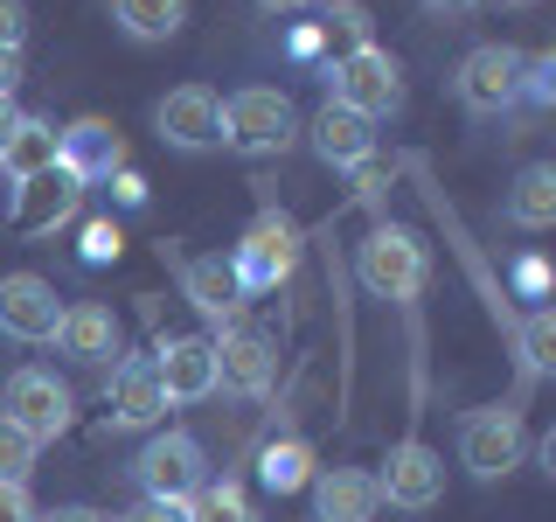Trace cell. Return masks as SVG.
<instances>
[{
    "mask_svg": "<svg viewBox=\"0 0 556 522\" xmlns=\"http://www.w3.org/2000/svg\"><path fill=\"white\" fill-rule=\"evenodd\" d=\"M355 278L369 286V300L410 307L417 293L431 286V251H425V237L404 231V223H376V231L362 237V251H355Z\"/></svg>",
    "mask_w": 556,
    "mask_h": 522,
    "instance_id": "obj_1",
    "label": "cell"
},
{
    "mask_svg": "<svg viewBox=\"0 0 556 522\" xmlns=\"http://www.w3.org/2000/svg\"><path fill=\"white\" fill-rule=\"evenodd\" d=\"M327 98L348 104V112H362L369 126L376 119H396L404 112V63H396L382 42L341 49V57L327 63Z\"/></svg>",
    "mask_w": 556,
    "mask_h": 522,
    "instance_id": "obj_2",
    "label": "cell"
},
{
    "mask_svg": "<svg viewBox=\"0 0 556 522\" xmlns=\"http://www.w3.org/2000/svg\"><path fill=\"white\" fill-rule=\"evenodd\" d=\"M292 139H300V112L278 84H243L237 98H223V147L265 161V153H286Z\"/></svg>",
    "mask_w": 556,
    "mask_h": 522,
    "instance_id": "obj_3",
    "label": "cell"
},
{
    "mask_svg": "<svg viewBox=\"0 0 556 522\" xmlns=\"http://www.w3.org/2000/svg\"><path fill=\"white\" fill-rule=\"evenodd\" d=\"M452 98H459L473 119H501V112H515V98H521V49H508V42H480V49H466L459 70H452Z\"/></svg>",
    "mask_w": 556,
    "mask_h": 522,
    "instance_id": "obj_4",
    "label": "cell"
},
{
    "mask_svg": "<svg viewBox=\"0 0 556 522\" xmlns=\"http://www.w3.org/2000/svg\"><path fill=\"white\" fill-rule=\"evenodd\" d=\"M132 481H139V495H153V501H188L208 481L202 439L195 432H153L132 460Z\"/></svg>",
    "mask_w": 556,
    "mask_h": 522,
    "instance_id": "obj_5",
    "label": "cell"
},
{
    "mask_svg": "<svg viewBox=\"0 0 556 522\" xmlns=\"http://www.w3.org/2000/svg\"><path fill=\"white\" fill-rule=\"evenodd\" d=\"M459 467L473 481H501L521 467V411L515 405H480L459 418Z\"/></svg>",
    "mask_w": 556,
    "mask_h": 522,
    "instance_id": "obj_6",
    "label": "cell"
},
{
    "mask_svg": "<svg viewBox=\"0 0 556 522\" xmlns=\"http://www.w3.org/2000/svg\"><path fill=\"white\" fill-rule=\"evenodd\" d=\"M0 411H8L14 425L28 432V439L49 446V439H63V432H70V411H77V397H70V383H63L56 370H35V362H28V370L8 376V397H0Z\"/></svg>",
    "mask_w": 556,
    "mask_h": 522,
    "instance_id": "obj_7",
    "label": "cell"
},
{
    "mask_svg": "<svg viewBox=\"0 0 556 522\" xmlns=\"http://www.w3.org/2000/svg\"><path fill=\"white\" fill-rule=\"evenodd\" d=\"M292 265H300V237H292V223H286V216H257L251 231L237 237V251H230V272H237L243 300H251V293L286 286Z\"/></svg>",
    "mask_w": 556,
    "mask_h": 522,
    "instance_id": "obj_8",
    "label": "cell"
},
{
    "mask_svg": "<svg viewBox=\"0 0 556 522\" xmlns=\"http://www.w3.org/2000/svg\"><path fill=\"white\" fill-rule=\"evenodd\" d=\"M153 133H161L174 153H216L223 147V98L208 91V84H174V91L153 104Z\"/></svg>",
    "mask_w": 556,
    "mask_h": 522,
    "instance_id": "obj_9",
    "label": "cell"
},
{
    "mask_svg": "<svg viewBox=\"0 0 556 522\" xmlns=\"http://www.w3.org/2000/svg\"><path fill=\"white\" fill-rule=\"evenodd\" d=\"M376 495H382V509L425 515L431 501L445 495V460H439V452H431L425 439H404V446H390V460L376 467Z\"/></svg>",
    "mask_w": 556,
    "mask_h": 522,
    "instance_id": "obj_10",
    "label": "cell"
},
{
    "mask_svg": "<svg viewBox=\"0 0 556 522\" xmlns=\"http://www.w3.org/2000/svg\"><path fill=\"white\" fill-rule=\"evenodd\" d=\"M208 348H216V390H230V397H265L271 383H278V341L265 335V327L230 321Z\"/></svg>",
    "mask_w": 556,
    "mask_h": 522,
    "instance_id": "obj_11",
    "label": "cell"
},
{
    "mask_svg": "<svg viewBox=\"0 0 556 522\" xmlns=\"http://www.w3.org/2000/svg\"><path fill=\"white\" fill-rule=\"evenodd\" d=\"M56 321H63V300L42 272H8L0 278V335L22 341V348H42L56 341Z\"/></svg>",
    "mask_w": 556,
    "mask_h": 522,
    "instance_id": "obj_12",
    "label": "cell"
},
{
    "mask_svg": "<svg viewBox=\"0 0 556 522\" xmlns=\"http://www.w3.org/2000/svg\"><path fill=\"white\" fill-rule=\"evenodd\" d=\"M56 167L77 188L112 182V174L126 167V139H118L112 119H70V126H56Z\"/></svg>",
    "mask_w": 556,
    "mask_h": 522,
    "instance_id": "obj_13",
    "label": "cell"
},
{
    "mask_svg": "<svg viewBox=\"0 0 556 522\" xmlns=\"http://www.w3.org/2000/svg\"><path fill=\"white\" fill-rule=\"evenodd\" d=\"M104 405H112L118 432H153V425H161V418H167V390H161L153 356H118L112 383H104Z\"/></svg>",
    "mask_w": 556,
    "mask_h": 522,
    "instance_id": "obj_14",
    "label": "cell"
},
{
    "mask_svg": "<svg viewBox=\"0 0 556 522\" xmlns=\"http://www.w3.org/2000/svg\"><path fill=\"white\" fill-rule=\"evenodd\" d=\"M77 202H84V188L70 182L63 167H49V174H35V182L14 188V209H8V223L22 237H56L70 216H77Z\"/></svg>",
    "mask_w": 556,
    "mask_h": 522,
    "instance_id": "obj_15",
    "label": "cell"
},
{
    "mask_svg": "<svg viewBox=\"0 0 556 522\" xmlns=\"http://www.w3.org/2000/svg\"><path fill=\"white\" fill-rule=\"evenodd\" d=\"M153 370H161L167 405H202V397H216V348H208V335L161 341L153 348Z\"/></svg>",
    "mask_w": 556,
    "mask_h": 522,
    "instance_id": "obj_16",
    "label": "cell"
},
{
    "mask_svg": "<svg viewBox=\"0 0 556 522\" xmlns=\"http://www.w3.org/2000/svg\"><path fill=\"white\" fill-rule=\"evenodd\" d=\"M313 522H376L382 495L369 467H313Z\"/></svg>",
    "mask_w": 556,
    "mask_h": 522,
    "instance_id": "obj_17",
    "label": "cell"
},
{
    "mask_svg": "<svg viewBox=\"0 0 556 522\" xmlns=\"http://www.w3.org/2000/svg\"><path fill=\"white\" fill-rule=\"evenodd\" d=\"M306 139H313V153H320L327 167H362V161L376 153V126H369L362 112H348V104H334V98L313 112Z\"/></svg>",
    "mask_w": 556,
    "mask_h": 522,
    "instance_id": "obj_18",
    "label": "cell"
},
{
    "mask_svg": "<svg viewBox=\"0 0 556 522\" xmlns=\"http://www.w3.org/2000/svg\"><path fill=\"white\" fill-rule=\"evenodd\" d=\"M56 356H70V362H112V356H118V321H112V307H98V300L63 307V321H56Z\"/></svg>",
    "mask_w": 556,
    "mask_h": 522,
    "instance_id": "obj_19",
    "label": "cell"
},
{
    "mask_svg": "<svg viewBox=\"0 0 556 522\" xmlns=\"http://www.w3.org/2000/svg\"><path fill=\"white\" fill-rule=\"evenodd\" d=\"M181 293L195 300V313H208V321H237V313H243V286H237V272H230L223 251L188 258V265H181Z\"/></svg>",
    "mask_w": 556,
    "mask_h": 522,
    "instance_id": "obj_20",
    "label": "cell"
},
{
    "mask_svg": "<svg viewBox=\"0 0 556 522\" xmlns=\"http://www.w3.org/2000/svg\"><path fill=\"white\" fill-rule=\"evenodd\" d=\"M49 167H56V119L22 112V119H14V133L0 139V174L22 188V182H35V174H49Z\"/></svg>",
    "mask_w": 556,
    "mask_h": 522,
    "instance_id": "obj_21",
    "label": "cell"
},
{
    "mask_svg": "<svg viewBox=\"0 0 556 522\" xmlns=\"http://www.w3.org/2000/svg\"><path fill=\"white\" fill-rule=\"evenodd\" d=\"M508 223H515V231H549V223H556V167H549V161H535V167L515 174V188H508Z\"/></svg>",
    "mask_w": 556,
    "mask_h": 522,
    "instance_id": "obj_22",
    "label": "cell"
},
{
    "mask_svg": "<svg viewBox=\"0 0 556 522\" xmlns=\"http://www.w3.org/2000/svg\"><path fill=\"white\" fill-rule=\"evenodd\" d=\"M112 22L132 42H174L188 22V0H112Z\"/></svg>",
    "mask_w": 556,
    "mask_h": 522,
    "instance_id": "obj_23",
    "label": "cell"
},
{
    "mask_svg": "<svg viewBox=\"0 0 556 522\" xmlns=\"http://www.w3.org/2000/svg\"><path fill=\"white\" fill-rule=\"evenodd\" d=\"M257 481H265L271 495H300V487L313 481V446L306 439H271L265 452H257Z\"/></svg>",
    "mask_w": 556,
    "mask_h": 522,
    "instance_id": "obj_24",
    "label": "cell"
},
{
    "mask_svg": "<svg viewBox=\"0 0 556 522\" xmlns=\"http://www.w3.org/2000/svg\"><path fill=\"white\" fill-rule=\"evenodd\" d=\"M188 522H257L251 495H243V481H202L195 495H188Z\"/></svg>",
    "mask_w": 556,
    "mask_h": 522,
    "instance_id": "obj_25",
    "label": "cell"
},
{
    "mask_svg": "<svg viewBox=\"0 0 556 522\" xmlns=\"http://www.w3.org/2000/svg\"><path fill=\"white\" fill-rule=\"evenodd\" d=\"M35 460H42V439H28V432L0 411V481H8V487H28Z\"/></svg>",
    "mask_w": 556,
    "mask_h": 522,
    "instance_id": "obj_26",
    "label": "cell"
},
{
    "mask_svg": "<svg viewBox=\"0 0 556 522\" xmlns=\"http://www.w3.org/2000/svg\"><path fill=\"white\" fill-rule=\"evenodd\" d=\"M521 362H529V376L556 370V313H549V300L529 307V321H521Z\"/></svg>",
    "mask_w": 556,
    "mask_h": 522,
    "instance_id": "obj_27",
    "label": "cell"
},
{
    "mask_svg": "<svg viewBox=\"0 0 556 522\" xmlns=\"http://www.w3.org/2000/svg\"><path fill=\"white\" fill-rule=\"evenodd\" d=\"M341 35V49H362L369 42V8L362 0H320V42H334Z\"/></svg>",
    "mask_w": 556,
    "mask_h": 522,
    "instance_id": "obj_28",
    "label": "cell"
},
{
    "mask_svg": "<svg viewBox=\"0 0 556 522\" xmlns=\"http://www.w3.org/2000/svg\"><path fill=\"white\" fill-rule=\"evenodd\" d=\"M549 98H556V57H549V49H535V57H521V98L515 104L549 112Z\"/></svg>",
    "mask_w": 556,
    "mask_h": 522,
    "instance_id": "obj_29",
    "label": "cell"
},
{
    "mask_svg": "<svg viewBox=\"0 0 556 522\" xmlns=\"http://www.w3.org/2000/svg\"><path fill=\"white\" fill-rule=\"evenodd\" d=\"M118 251H126L118 223H84V265H112Z\"/></svg>",
    "mask_w": 556,
    "mask_h": 522,
    "instance_id": "obj_30",
    "label": "cell"
},
{
    "mask_svg": "<svg viewBox=\"0 0 556 522\" xmlns=\"http://www.w3.org/2000/svg\"><path fill=\"white\" fill-rule=\"evenodd\" d=\"M28 42V0H0V49Z\"/></svg>",
    "mask_w": 556,
    "mask_h": 522,
    "instance_id": "obj_31",
    "label": "cell"
},
{
    "mask_svg": "<svg viewBox=\"0 0 556 522\" xmlns=\"http://www.w3.org/2000/svg\"><path fill=\"white\" fill-rule=\"evenodd\" d=\"M126 522H188V501H153V495H139V509Z\"/></svg>",
    "mask_w": 556,
    "mask_h": 522,
    "instance_id": "obj_32",
    "label": "cell"
},
{
    "mask_svg": "<svg viewBox=\"0 0 556 522\" xmlns=\"http://www.w3.org/2000/svg\"><path fill=\"white\" fill-rule=\"evenodd\" d=\"M515 286L529 293L535 307H543V293H549V265H543V258H521V265H515Z\"/></svg>",
    "mask_w": 556,
    "mask_h": 522,
    "instance_id": "obj_33",
    "label": "cell"
},
{
    "mask_svg": "<svg viewBox=\"0 0 556 522\" xmlns=\"http://www.w3.org/2000/svg\"><path fill=\"white\" fill-rule=\"evenodd\" d=\"M0 522H35V509H28V487H8V481H0Z\"/></svg>",
    "mask_w": 556,
    "mask_h": 522,
    "instance_id": "obj_34",
    "label": "cell"
},
{
    "mask_svg": "<svg viewBox=\"0 0 556 522\" xmlns=\"http://www.w3.org/2000/svg\"><path fill=\"white\" fill-rule=\"evenodd\" d=\"M425 14H439V22H466V14H480L486 0H417Z\"/></svg>",
    "mask_w": 556,
    "mask_h": 522,
    "instance_id": "obj_35",
    "label": "cell"
},
{
    "mask_svg": "<svg viewBox=\"0 0 556 522\" xmlns=\"http://www.w3.org/2000/svg\"><path fill=\"white\" fill-rule=\"evenodd\" d=\"M22 91V49H0V98Z\"/></svg>",
    "mask_w": 556,
    "mask_h": 522,
    "instance_id": "obj_36",
    "label": "cell"
},
{
    "mask_svg": "<svg viewBox=\"0 0 556 522\" xmlns=\"http://www.w3.org/2000/svg\"><path fill=\"white\" fill-rule=\"evenodd\" d=\"M112 188H118V202H126V209H139V202H147V182H139L132 167H118V174H112Z\"/></svg>",
    "mask_w": 556,
    "mask_h": 522,
    "instance_id": "obj_37",
    "label": "cell"
},
{
    "mask_svg": "<svg viewBox=\"0 0 556 522\" xmlns=\"http://www.w3.org/2000/svg\"><path fill=\"white\" fill-rule=\"evenodd\" d=\"M35 522H104V515L84 509V501H70V509H49V515H35Z\"/></svg>",
    "mask_w": 556,
    "mask_h": 522,
    "instance_id": "obj_38",
    "label": "cell"
},
{
    "mask_svg": "<svg viewBox=\"0 0 556 522\" xmlns=\"http://www.w3.org/2000/svg\"><path fill=\"white\" fill-rule=\"evenodd\" d=\"M257 14H300V8H320V0H251Z\"/></svg>",
    "mask_w": 556,
    "mask_h": 522,
    "instance_id": "obj_39",
    "label": "cell"
},
{
    "mask_svg": "<svg viewBox=\"0 0 556 522\" xmlns=\"http://www.w3.org/2000/svg\"><path fill=\"white\" fill-rule=\"evenodd\" d=\"M292 57H320V28H292Z\"/></svg>",
    "mask_w": 556,
    "mask_h": 522,
    "instance_id": "obj_40",
    "label": "cell"
},
{
    "mask_svg": "<svg viewBox=\"0 0 556 522\" xmlns=\"http://www.w3.org/2000/svg\"><path fill=\"white\" fill-rule=\"evenodd\" d=\"M14 119H22V112H14V98H0V139L14 133Z\"/></svg>",
    "mask_w": 556,
    "mask_h": 522,
    "instance_id": "obj_41",
    "label": "cell"
},
{
    "mask_svg": "<svg viewBox=\"0 0 556 522\" xmlns=\"http://www.w3.org/2000/svg\"><path fill=\"white\" fill-rule=\"evenodd\" d=\"M501 8H535V0H501Z\"/></svg>",
    "mask_w": 556,
    "mask_h": 522,
    "instance_id": "obj_42",
    "label": "cell"
}]
</instances>
